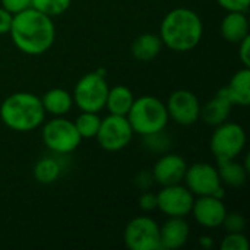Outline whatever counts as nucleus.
Returning a JSON list of instances; mask_svg holds the SVG:
<instances>
[{
    "label": "nucleus",
    "mask_w": 250,
    "mask_h": 250,
    "mask_svg": "<svg viewBox=\"0 0 250 250\" xmlns=\"http://www.w3.org/2000/svg\"><path fill=\"white\" fill-rule=\"evenodd\" d=\"M13 44L25 54L40 56L54 42L56 28L53 19L34 7L13 15L9 31Z\"/></svg>",
    "instance_id": "obj_1"
},
{
    "label": "nucleus",
    "mask_w": 250,
    "mask_h": 250,
    "mask_svg": "<svg viewBox=\"0 0 250 250\" xmlns=\"http://www.w3.org/2000/svg\"><path fill=\"white\" fill-rule=\"evenodd\" d=\"M202 34L204 25L199 15L186 7L168 12L160 28V38L163 44L179 53L193 50L199 44Z\"/></svg>",
    "instance_id": "obj_2"
},
{
    "label": "nucleus",
    "mask_w": 250,
    "mask_h": 250,
    "mask_svg": "<svg viewBox=\"0 0 250 250\" xmlns=\"http://www.w3.org/2000/svg\"><path fill=\"white\" fill-rule=\"evenodd\" d=\"M45 111L41 98L31 92H15L0 105V119L12 130L29 132L40 127Z\"/></svg>",
    "instance_id": "obj_3"
},
{
    "label": "nucleus",
    "mask_w": 250,
    "mask_h": 250,
    "mask_svg": "<svg viewBox=\"0 0 250 250\" xmlns=\"http://www.w3.org/2000/svg\"><path fill=\"white\" fill-rule=\"evenodd\" d=\"M126 117L133 132L139 133L141 136L161 132L168 123V113L166 104L152 95L135 98Z\"/></svg>",
    "instance_id": "obj_4"
},
{
    "label": "nucleus",
    "mask_w": 250,
    "mask_h": 250,
    "mask_svg": "<svg viewBox=\"0 0 250 250\" xmlns=\"http://www.w3.org/2000/svg\"><path fill=\"white\" fill-rule=\"evenodd\" d=\"M108 83L98 72H91L82 76L73 91V103L81 111L98 113L105 107Z\"/></svg>",
    "instance_id": "obj_5"
},
{
    "label": "nucleus",
    "mask_w": 250,
    "mask_h": 250,
    "mask_svg": "<svg viewBox=\"0 0 250 250\" xmlns=\"http://www.w3.org/2000/svg\"><path fill=\"white\" fill-rule=\"evenodd\" d=\"M42 141L51 152L64 155L75 151L79 146L82 138L79 136L75 123L60 116L44 125Z\"/></svg>",
    "instance_id": "obj_6"
},
{
    "label": "nucleus",
    "mask_w": 250,
    "mask_h": 250,
    "mask_svg": "<svg viewBox=\"0 0 250 250\" xmlns=\"http://www.w3.org/2000/svg\"><path fill=\"white\" fill-rule=\"evenodd\" d=\"M246 145L245 129L231 122H224L215 127V132L211 136V151L215 155L217 161L233 160L239 157Z\"/></svg>",
    "instance_id": "obj_7"
},
{
    "label": "nucleus",
    "mask_w": 250,
    "mask_h": 250,
    "mask_svg": "<svg viewBox=\"0 0 250 250\" xmlns=\"http://www.w3.org/2000/svg\"><path fill=\"white\" fill-rule=\"evenodd\" d=\"M133 136V129L126 116L110 114L101 120L97 132V141L100 146L110 152H117L126 148Z\"/></svg>",
    "instance_id": "obj_8"
},
{
    "label": "nucleus",
    "mask_w": 250,
    "mask_h": 250,
    "mask_svg": "<svg viewBox=\"0 0 250 250\" xmlns=\"http://www.w3.org/2000/svg\"><path fill=\"white\" fill-rule=\"evenodd\" d=\"M123 237L130 250L160 249V226L149 217H136L129 221Z\"/></svg>",
    "instance_id": "obj_9"
},
{
    "label": "nucleus",
    "mask_w": 250,
    "mask_h": 250,
    "mask_svg": "<svg viewBox=\"0 0 250 250\" xmlns=\"http://www.w3.org/2000/svg\"><path fill=\"white\" fill-rule=\"evenodd\" d=\"M193 202V193L180 183L163 186V189L157 193V208L168 217L185 218L192 212Z\"/></svg>",
    "instance_id": "obj_10"
},
{
    "label": "nucleus",
    "mask_w": 250,
    "mask_h": 250,
    "mask_svg": "<svg viewBox=\"0 0 250 250\" xmlns=\"http://www.w3.org/2000/svg\"><path fill=\"white\" fill-rule=\"evenodd\" d=\"M183 180L186 188L198 196H212L223 186L218 170L208 163H196L188 167Z\"/></svg>",
    "instance_id": "obj_11"
},
{
    "label": "nucleus",
    "mask_w": 250,
    "mask_h": 250,
    "mask_svg": "<svg viewBox=\"0 0 250 250\" xmlns=\"http://www.w3.org/2000/svg\"><path fill=\"white\" fill-rule=\"evenodd\" d=\"M166 107L168 117L182 126H190L201 117V103L198 97L188 89L174 91L170 95Z\"/></svg>",
    "instance_id": "obj_12"
},
{
    "label": "nucleus",
    "mask_w": 250,
    "mask_h": 250,
    "mask_svg": "<svg viewBox=\"0 0 250 250\" xmlns=\"http://www.w3.org/2000/svg\"><path fill=\"white\" fill-rule=\"evenodd\" d=\"M192 214L196 223L201 224L202 227L217 229L223 226L227 209L223 199L208 195V196H199V199L193 202Z\"/></svg>",
    "instance_id": "obj_13"
},
{
    "label": "nucleus",
    "mask_w": 250,
    "mask_h": 250,
    "mask_svg": "<svg viewBox=\"0 0 250 250\" xmlns=\"http://www.w3.org/2000/svg\"><path fill=\"white\" fill-rule=\"evenodd\" d=\"M186 168L188 164L183 157L177 154H166L155 163L152 177L161 186L179 185L185 179Z\"/></svg>",
    "instance_id": "obj_14"
},
{
    "label": "nucleus",
    "mask_w": 250,
    "mask_h": 250,
    "mask_svg": "<svg viewBox=\"0 0 250 250\" xmlns=\"http://www.w3.org/2000/svg\"><path fill=\"white\" fill-rule=\"evenodd\" d=\"M190 236L189 224L182 217H170L160 227V249L174 250L183 248Z\"/></svg>",
    "instance_id": "obj_15"
},
{
    "label": "nucleus",
    "mask_w": 250,
    "mask_h": 250,
    "mask_svg": "<svg viewBox=\"0 0 250 250\" xmlns=\"http://www.w3.org/2000/svg\"><path fill=\"white\" fill-rule=\"evenodd\" d=\"M233 105L246 107L250 104V67H243L233 75L230 83L221 88Z\"/></svg>",
    "instance_id": "obj_16"
},
{
    "label": "nucleus",
    "mask_w": 250,
    "mask_h": 250,
    "mask_svg": "<svg viewBox=\"0 0 250 250\" xmlns=\"http://www.w3.org/2000/svg\"><path fill=\"white\" fill-rule=\"evenodd\" d=\"M233 104L230 103V100L226 97L224 91L220 89L218 94L209 100L204 107H201V117L204 119V122L209 126H220L224 122H227L230 111H231Z\"/></svg>",
    "instance_id": "obj_17"
},
{
    "label": "nucleus",
    "mask_w": 250,
    "mask_h": 250,
    "mask_svg": "<svg viewBox=\"0 0 250 250\" xmlns=\"http://www.w3.org/2000/svg\"><path fill=\"white\" fill-rule=\"evenodd\" d=\"M221 35L226 41L239 44L249 35V21L246 12H229L221 22Z\"/></svg>",
    "instance_id": "obj_18"
},
{
    "label": "nucleus",
    "mask_w": 250,
    "mask_h": 250,
    "mask_svg": "<svg viewBox=\"0 0 250 250\" xmlns=\"http://www.w3.org/2000/svg\"><path fill=\"white\" fill-rule=\"evenodd\" d=\"M41 103L45 113L60 117L70 111L73 105V97L62 88H53L41 97Z\"/></svg>",
    "instance_id": "obj_19"
},
{
    "label": "nucleus",
    "mask_w": 250,
    "mask_h": 250,
    "mask_svg": "<svg viewBox=\"0 0 250 250\" xmlns=\"http://www.w3.org/2000/svg\"><path fill=\"white\" fill-rule=\"evenodd\" d=\"M135 101L133 92L125 85H116L108 89L105 107L108 108L110 114L117 116H127L132 104Z\"/></svg>",
    "instance_id": "obj_20"
},
{
    "label": "nucleus",
    "mask_w": 250,
    "mask_h": 250,
    "mask_svg": "<svg viewBox=\"0 0 250 250\" xmlns=\"http://www.w3.org/2000/svg\"><path fill=\"white\" fill-rule=\"evenodd\" d=\"M163 48V41L155 34H142L132 44V54L139 62L154 60Z\"/></svg>",
    "instance_id": "obj_21"
},
{
    "label": "nucleus",
    "mask_w": 250,
    "mask_h": 250,
    "mask_svg": "<svg viewBox=\"0 0 250 250\" xmlns=\"http://www.w3.org/2000/svg\"><path fill=\"white\" fill-rule=\"evenodd\" d=\"M218 176L223 185L230 188H240L245 185L249 171L245 168L243 164L237 163L236 158L233 160H221L218 161Z\"/></svg>",
    "instance_id": "obj_22"
},
{
    "label": "nucleus",
    "mask_w": 250,
    "mask_h": 250,
    "mask_svg": "<svg viewBox=\"0 0 250 250\" xmlns=\"http://www.w3.org/2000/svg\"><path fill=\"white\" fill-rule=\"evenodd\" d=\"M62 173V166L57 160L47 157L40 160L34 167V179L41 185H51L54 183Z\"/></svg>",
    "instance_id": "obj_23"
},
{
    "label": "nucleus",
    "mask_w": 250,
    "mask_h": 250,
    "mask_svg": "<svg viewBox=\"0 0 250 250\" xmlns=\"http://www.w3.org/2000/svg\"><path fill=\"white\" fill-rule=\"evenodd\" d=\"M73 123H75V127L82 139H91V138L97 136V132L101 125V119H100L98 113L82 111L78 116L76 122H73Z\"/></svg>",
    "instance_id": "obj_24"
},
{
    "label": "nucleus",
    "mask_w": 250,
    "mask_h": 250,
    "mask_svg": "<svg viewBox=\"0 0 250 250\" xmlns=\"http://www.w3.org/2000/svg\"><path fill=\"white\" fill-rule=\"evenodd\" d=\"M70 3L72 0H32L31 7L53 18V16L63 15L70 7Z\"/></svg>",
    "instance_id": "obj_25"
},
{
    "label": "nucleus",
    "mask_w": 250,
    "mask_h": 250,
    "mask_svg": "<svg viewBox=\"0 0 250 250\" xmlns=\"http://www.w3.org/2000/svg\"><path fill=\"white\" fill-rule=\"evenodd\" d=\"M144 144H146V146L154 152H163L170 148V139L164 135V130L155 132L151 135H145Z\"/></svg>",
    "instance_id": "obj_26"
},
{
    "label": "nucleus",
    "mask_w": 250,
    "mask_h": 250,
    "mask_svg": "<svg viewBox=\"0 0 250 250\" xmlns=\"http://www.w3.org/2000/svg\"><path fill=\"white\" fill-rule=\"evenodd\" d=\"M249 242L246 236L242 233H229L221 242V250H248Z\"/></svg>",
    "instance_id": "obj_27"
},
{
    "label": "nucleus",
    "mask_w": 250,
    "mask_h": 250,
    "mask_svg": "<svg viewBox=\"0 0 250 250\" xmlns=\"http://www.w3.org/2000/svg\"><path fill=\"white\" fill-rule=\"evenodd\" d=\"M223 226L229 233H242L246 227V220L239 212H230L226 214Z\"/></svg>",
    "instance_id": "obj_28"
},
{
    "label": "nucleus",
    "mask_w": 250,
    "mask_h": 250,
    "mask_svg": "<svg viewBox=\"0 0 250 250\" xmlns=\"http://www.w3.org/2000/svg\"><path fill=\"white\" fill-rule=\"evenodd\" d=\"M227 12H248L250 0H217Z\"/></svg>",
    "instance_id": "obj_29"
},
{
    "label": "nucleus",
    "mask_w": 250,
    "mask_h": 250,
    "mask_svg": "<svg viewBox=\"0 0 250 250\" xmlns=\"http://www.w3.org/2000/svg\"><path fill=\"white\" fill-rule=\"evenodd\" d=\"M32 0H1V7H4L12 15H16L28 7H31Z\"/></svg>",
    "instance_id": "obj_30"
},
{
    "label": "nucleus",
    "mask_w": 250,
    "mask_h": 250,
    "mask_svg": "<svg viewBox=\"0 0 250 250\" xmlns=\"http://www.w3.org/2000/svg\"><path fill=\"white\" fill-rule=\"evenodd\" d=\"M139 208L145 212L157 209V195L151 192H144L139 198Z\"/></svg>",
    "instance_id": "obj_31"
},
{
    "label": "nucleus",
    "mask_w": 250,
    "mask_h": 250,
    "mask_svg": "<svg viewBox=\"0 0 250 250\" xmlns=\"http://www.w3.org/2000/svg\"><path fill=\"white\" fill-rule=\"evenodd\" d=\"M239 59L245 67H250V35L239 42Z\"/></svg>",
    "instance_id": "obj_32"
},
{
    "label": "nucleus",
    "mask_w": 250,
    "mask_h": 250,
    "mask_svg": "<svg viewBox=\"0 0 250 250\" xmlns=\"http://www.w3.org/2000/svg\"><path fill=\"white\" fill-rule=\"evenodd\" d=\"M12 21H13V15L10 12H7L4 7H0V35L9 34Z\"/></svg>",
    "instance_id": "obj_33"
},
{
    "label": "nucleus",
    "mask_w": 250,
    "mask_h": 250,
    "mask_svg": "<svg viewBox=\"0 0 250 250\" xmlns=\"http://www.w3.org/2000/svg\"><path fill=\"white\" fill-rule=\"evenodd\" d=\"M199 243H201V246H204V248H211V246H212L211 237H201Z\"/></svg>",
    "instance_id": "obj_34"
}]
</instances>
